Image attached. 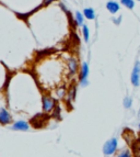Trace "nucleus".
<instances>
[{"instance_id": "obj_1", "label": "nucleus", "mask_w": 140, "mask_h": 157, "mask_svg": "<svg viewBox=\"0 0 140 157\" xmlns=\"http://www.w3.org/2000/svg\"><path fill=\"white\" fill-rule=\"evenodd\" d=\"M117 146H118V141H117V139L113 137V139L109 140L103 146L104 155H106V156H112V155H114L117 151Z\"/></svg>"}, {"instance_id": "obj_2", "label": "nucleus", "mask_w": 140, "mask_h": 157, "mask_svg": "<svg viewBox=\"0 0 140 157\" xmlns=\"http://www.w3.org/2000/svg\"><path fill=\"white\" fill-rule=\"evenodd\" d=\"M130 81L134 87L140 86V60H136V63L134 64L130 75Z\"/></svg>"}, {"instance_id": "obj_3", "label": "nucleus", "mask_w": 140, "mask_h": 157, "mask_svg": "<svg viewBox=\"0 0 140 157\" xmlns=\"http://www.w3.org/2000/svg\"><path fill=\"white\" fill-rule=\"evenodd\" d=\"M88 76H89V65L88 63H83L82 66H81V71H80V78H79V81H80L81 86H88Z\"/></svg>"}, {"instance_id": "obj_4", "label": "nucleus", "mask_w": 140, "mask_h": 157, "mask_svg": "<svg viewBox=\"0 0 140 157\" xmlns=\"http://www.w3.org/2000/svg\"><path fill=\"white\" fill-rule=\"evenodd\" d=\"M55 108V100L53 98L48 97V96H44L43 97V110L45 112H50Z\"/></svg>"}, {"instance_id": "obj_5", "label": "nucleus", "mask_w": 140, "mask_h": 157, "mask_svg": "<svg viewBox=\"0 0 140 157\" xmlns=\"http://www.w3.org/2000/svg\"><path fill=\"white\" fill-rule=\"evenodd\" d=\"M106 9L112 14H116L120 9V3H118L117 1H114V0H111V1H109L106 3Z\"/></svg>"}, {"instance_id": "obj_6", "label": "nucleus", "mask_w": 140, "mask_h": 157, "mask_svg": "<svg viewBox=\"0 0 140 157\" xmlns=\"http://www.w3.org/2000/svg\"><path fill=\"white\" fill-rule=\"evenodd\" d=\"M11 122V115L9 114V112L6 109H0V123L6 125L9 124Z\"/></svg>"}, {"instance_id": "obj_7", "label": "nucleus", "mask_w": 140, "mask_h": 157, "mask_svg": "<svg viewBox=\"0 0 140 157\" xmlns=\"http://www.w3.org/2000/svg\"><path fill=\"white\" fill-rule=\"evenodd\" d=\"M68 69H69L70 75H75L78 71V60L77 58L71 57L68 60Z\"/></svg>"}, {"instance_id": "obj_8", "label": "nucleus", "mask_w": 140, "mask_h": 157, "mask_svg": "<svg viewBox=\"0 0 140 157\" xmlns=\"http://www.w3.org/2000/svg\"><path fill=\"white\" fill-rule=\"evenodd\" d=\"M12 128L16 131H26V130H29V124L26 123L25 121H17L16 123L13 124Z\"/></svg>"}, {"instance_id": "obj_9", "label": "nucleus", "mask_w": 140, "mask_h": 157, "mask_svg": "<svg viewBox=\"0 0 140 157\" xmlns=\"http://www.w3.org/2000/svg\"><path fill=\"white\" fill-rule=\"evenodd\" d=\"M83 16L88 20H94V18H95V11L92 8H86L83 9Z\"/></svg>"}, {"instance_id": "obj_10", "label": "nucleus", "mask_w": 140, "mask_h": 157, "mask_svg": "<svg viewBox=\"0 0 140 157\" xmlns=\"http://www.w3.org/2000/svg\"><path fill=\"white\" fill-rule=\"evenodd\" d=\"M120 3L123 6V7L128 9V10H132V9L135 8L136 0H120Z\"/></svg>"}, {"instance_id": "obj_11", "label": "nucleus", "mask_w": 140, "mask_h": 157, "mask_svg": "<svg viewBox=\"0 0 140 157\" xmlns=\"http://www.w3.org/2000/svg\"><path fill=\"white\" fill-rule=\"evenodd\" d=\"M116 157H134V154H132L129 148H124L118 152Z\"/></svg>"}, {"instance_id": "obj_12", "label": "nucleus", "mask_w": 140, "mask_h": 157, "mask_svg": "<svg viewBox=\"0 0 140 157\" xmlns=\"http://www.w3.org/2000/svg\"><path fill=\"white\" fill-rule=\"evenodd\" d=\"M132 154L134 157H140V141L135 142L132 144Z\"/></svg>"}, {"instance_id": "obj_13", "label": "nucleus", "mask_w": 140, "mask_h": 157, "mask_svg": "<svg viewBox=\"0 0 140 157\" xmlns=\"http://www.w3.org/2000/svg\"><path fill=\"white\" fill-rule=\"evenodd\" d=\"M75 19H76V23L78 24V25H83V21H84V16H83V13L77 11L75 14Z\"/></svg>"}, {"instance_id": "obj_14", "label": "nucleus", "mask_w": 140, "mask_h": 157, "mask_svg": "<svg viewBox=\"0 0 140 157\" xmlns=\"http://www.w3.org/2000/svg\"><path fill=\"white\" fill-rule=\"evenodd\" d=\"M82 33H83V39L86 42H89V40H90V30H89L88 25H82Z\"/></svg>"}, {"instance_id": "obj_15", "label": "nucleus", "mask_w": 140, "mask_h": 157, "mask_svg": "<svg viewBox=\"0 0 140 157\" xmlns=\"http://www.w3.org/2000/svg\"><path fill=\"white\" fill-rule=\"evenodd\" d=\"M123 105L125 109H130L132 105V99L130 97H125L123 100Z\"/></svg>"}, {"instance_id": "obj_16", "label": "nucleus", "mask_w": 140, "mask_h": 157, "mask_svg": "<svg viewBox=\"0 0 140 157\" xmlns=\"http://www.w3.org/2000/svg\"><path fill=\"white\" fill-rule=\"evenodd\" d=\"M76 91H77V89H76V87H71L69 89V92H68V100L69 101H72V100H75L76 98Z\"/></svg>"}, {"instance_id": "obj_17", "label": "nucleus", "mask_w": 140, "mask_h": 157, "mask_svg": "<svg viewBox=\"0 0 140 157\" xmlns=\"http://www.w3.org/2000/svg\"><path fill=\"white\" fill-rule=\"evenodd\" d=\"M56 94H57V97L58 98H64L66 94V90L64 87H60V88H58L57 91H56Z\"/></svg>"}, {"instance_id": "obj_18", "label": "nucleus", "mask_w": 140, "mask_h": 157, "mask_svg": "<svg viewBox=\"0 0 140 157\" xmlns=\"http://www.w3.org/2000/svg\"><path fill=\"white\" fill-rule=\"evenodd\" d=\"M120 21H122V16H120V17H117V18L113 19V22H114L115 24H120Z\"/></svg>"}, {"instance_id": "obj_19", "label": "nucleus", "mask_w": 140, "mask_h": 157, "mask_svg": "<svg viewBox=\"0 0 140 157\" xmlns=\"http://www.w3.org/2000/svg\"><path fill=\"white\" fill-rule=\"evenodd\" d=\"M53 1H55V0H44V6L50 5V3H52Z\"/></svg>"}, {"instance_id": "obj_20", "label": "nucleus", "mask_w": 140, "mask_h": 157, "mask_svg": "<svg viewBox=\"0 0 140 157\" xmlns=\"http://www.w3.org/2000/svg\"><path fill=\"white\" fill-rule=\"evenodd\" d=\"M60 6H61V8H62V10H64V11H65V12H68V10H67V8H66V7H65V6H64V5H60Z\"/></svg>"}, {"instance_id": "obj_21", "label": "nucleus", "mask_w": 140, "mask_h": 157, "mask_svg": "<svg viewBox=\"0 0 140 157\" xmlns=\"http://www.w3.org/2000/svg\"><path fill=\"white\" fill-rule=\"evenodd\" d=\"M138 114H139V118H140V109H139V112H138Z\"/></svg>"}, {"instance_id": "obj_22", "label": "nucleus", "mask_w": 140, "mask_h": 157, "mask_svg": "<svg viewBox=\"0 0 140 157\" xmlns=\"http://www.w3.org/2000/svg\"><path fill=\"white\" fill-rule=\"evenodd\" d=\"M138 128H139V130H140V123H139V124H138Z\"/></svg>"}, {"instance_id": "obj_23", "label": "nucleus", "mask_w": 140, "mask_h": 157, "mask_svg": "<svg viewBox=\"0 0 140 157\" xmlns=\"http://www.w3.org/2000/svg\"><path fill=\"white\" fill-rule=\"evenodd\" d=\"M138 141H140V135H139V140H138Z\"/></svg>"}, {"instance_id": "obj_24", "label": "nucleus", "mask_w": 140, "mask_h": 157, "mask_svg": "<svg viewBox=\"0 0 140 157\" xmlns=\"http://www.w3.org/2000/svg\"><path fill=\"white\" fill-rule=\"evenodd\" d=\"M137 1H140V0H137Z\"/></svg>"}]
</instances>
